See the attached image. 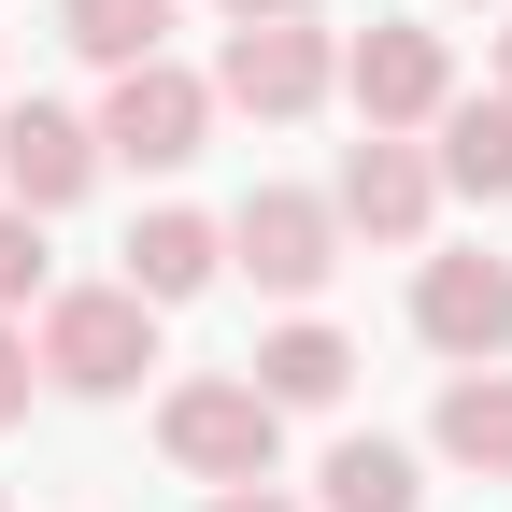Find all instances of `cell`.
Masks as SVG:
<instances>
[{
  "label": "cell",
  "instance_id": "obj_1",
  "mask_svg": "<svg viewBox=\"0 0 512 512\" xmlns=\"http://www.w3.org/2000/svg\"><path fill=\"white\" fill-rule=\"evenodd\" d=\"M157 441H171V470H200V484H271L285 413L256 399V370H185L157 399Z\"/></svg>",
  "mask_w": 512,
  "mask_h": 512
},
{
  "label": "cell",
  "instance_id": "obj_2",
  "mask_svg": "<svg viewBox=\"0 0 512 512\" xmlns=\"http://www.w3.org/2000/svg\"><path fill=\"white\" fill-rule=\"evenodd\" d=\"M143 370H157V299H143V285H72V299L43 313V384L128 399Z\"/></svg>",
  "mask_w": 512,
  "mask_h": 512
},
{
  "label": "cell",
  "instance_id": "obj_3",
  "mask_svg": "<svg viewBox=\"0 0 512 512\" xmlns=\"http://www.w3.org/2000/svg\"><path fill=\"white\" fill-rule=\"evenodd\" d=\"M200 128H214V86L171 72V57H143V72H114V100H100V157L185 171V157H200Z\"/></svg>",
  "mask_w": 512,
  "mask_h": 512
},
{
  "label": "cell",
  "instance_id": "obj_4",
  "mask_svg": "<svg viewBox=\"0 0 512 512\" xmlns=\"http://www.w3.org/2000/svg\"><path fill=\"white\" fill-rule=\"evenodd\" d=\"M228 256H242L271 299H313V285L342 271V214H328V200H299V185H256V200L228 214Z\"/></svg>",
  "mask_w": 512,
  "mask_h": 512
},
{
  "label": "cell",
  "instance_id": "obj_5",
  "mask_svg": "<svg viewBox=\"0 0 512 512\" xmlns=\"http://www.w3.org/2000/svg\"><path fill=\"white\" fill-rule=\"evenodd\" d=\"M413 328L456 356V370H498V356H512V256H427Z\"/></svg>",
  "mask_w": 512,
  "mask_h": 512
},
{
  "label": "cell",
  "instance_id": "obj_6",
  "mask_svg": "<svg viewBox=\"0 0 512 512\" xmlns=\"http://www.w3.org/2000/svg\"><path fill=\"white\" fill-rule=\"evenodd\" d=\"M328 86H342V43L313 29V15H299V29H228L214 100H242V114H271V128H285V114H313Z\"/></svg>",
  "mask_w": 512,
  "mask_h": 512
},
{
  "label": "cell",
  "instance_id": "obj_7",
  "mask_svg": "<svg viewBox=\"0 0 512 512\" xmlns=\"http://www.w3.org/2000/svg\"><path fill=\"white\" fill-rule=\"evenodd\" d=\"M0 185H15V214L86 200V185H100V114H57V100H29L15 128H0Z\"/></svg>",
  "mask_w": 512,
  "mask_h": 512
},
{
  "label": "cell",
  "instance_id": "obj_8",
  "mask_svg": "<svg viewBox=\"0 0 512 512\" xmlns=\"http://www.w3.org/2000/svg\"><path fill=\"white\" fill-rule=\"evenodd\" d=\"M342 86H356L370 128H427L441 100H456V57H441V29H370V43L342 57Z\"/></svg>",
  "mask_w": 512,
  "mask_h": 512
},
{
  "label": "cell",
  "instance_id": "obj_9",
  "mask_svg": "<svg viewBox=\"0 0 512 512\" xmlns=\"http://www.w3.org/2000/svg\"><path fill=\"white\" fill-rule=\"evenodd\" d=\"M427 200H441V171L399 143V128H370V143L342 157V200H328V214L370 228V242H427Z\"/></svg>",
  "mask_w": 512,
  "mask_h": 512
},
{
  "label": "cell",
  "instance_id": "obj_10",
  "mask_svg": "<svg viewBox=\"0 0 512 512\" xmlns=\"http://www.w3.org/2000/svg\"><path fill=\"white\" fill-rule=\"evenodd\" d=\"M214 271H228V228H214V214H143V228H128V285H143L157 313L200 299Z\"/></svg>",
  "mask_w": 512,
  "mask_h": 512
},
{
  "label": "cell",
  "instance_id": "obj_11",
  "mask_svg": "<svg viewBox=\"0 0 512 512\" xmlns=\"http://www.w3.org/2000/svg\"><path fill=\"white\" fill-rule=\"evenodd\" d=\"M342 384H356V342H342V328H313V313L256 342V399H271V413H328Z\"/></svg>",
  "mask_w": 512,
  "mask_h": 512
},
{
  "label": "cell",
  "instance_id": "obj_12",
  "mask_svg": "<svg viewBox=\"0 0 512 512\" xmlns=\"http://www.w3.org/2000/svg\"><path fill=\"white\" fill-rule=\"evenodd\" d=\"M427 128H441L427 171L456 185V200H512V86H498V100H441Z\"/></svg>",
  "mask_w": 512,
  "mask_h": 512
},
{
  "label": "cell",
  "instance_id": "obj_13",
  "mask_svg": "<svg viewBox=\"0 0 512 512\" xmlns=\"http://www.w3.org/2000/svg\"><path fill=\"white\" fill-rule=\"evenodd\" d=\"M427 441H441L456 470H498V484H512V370H456L441 413H427Z\"/></svg>",
  "mask_w": 512,
  "mask_h": 512
},
{
  "label": "cell",
  "instance_id": "obj_14",
  "mask_svg": "<svg viewBox=\"0 0 512 512\" xmlns=\"http://www.w3.org/2000/svg\"><path fill=\"white\" fill-rule=\"evenodd\" d=\"M57 29H72V57H100V72H143L171 43V0H57Z\"/></svg>",
  "mask_w": 512,
  "mask_h": 512
},
{
  "label": "cell",
  "instance_id": "obj_15",
  "mask_svg": "<svg viewBox=\"0 0 512 512\" xmlns=\"http://www.w3.org/2000/svg\"><path fill=\"white\" fill-rule=\"evenodd\" d=\"M328 512H427V470L399 441H342L328 456Z\"/></svg>",
  "mask_w": 512,
  "mask_h": 512
},
{
  "label": "cell",
  "instance_id": "obj_16",
  "mask_svg": "<svg viewBox=\"0 0 512 512\" xmlns=\"http://www.w3.org/2000/svg\"><path fill=\"white\" fill-rule=\"evenodd\" d=\"M43 285V214H0V313Z\"/></svg>",
  "mask_w": 512,
  "mask_h": 512
},
{
  "label": "cell",
  "instance_id": "obj_17",
  "mask_svg": "<svg viewBox=\"0 0 512 512\" xmlns=\"http://www.w3.org/2000/svg\"><path fill=\"white\" fill-rule=\"evenodd\" d=\"M29 370H43V356H29L15 328H0V427H15V413H29Z\"/></svg>",
  "mask_w": 512,
  "mask_h": 512
},
{
  "label": "cell",
  "instance_id": "obj_18",
  "mask_svg": "<svg viewBox=\"0 0 512 512\" xmlns=\"http://www.w3.org/2000/svg\"><path fill=\"white\" fill-rule=\"evenodd\" d=\"M214 15H228V29H299L313 0H214Z\"/></svg>",
  "mask_w": 512,
  "mask_h": 512
},
{
  "label": "cell",
  "instance_id": "obj_19",
  "mask_svg": "<svg viewBox=\"0 0 512 512\" xmlns=\"http://www.w3.org/2000/svg\"><path fill=\"white\" fill-rule=\"evenodd\" d=\"M214 512H299V498H271V484H214Z\"/></svg>",
  "mask_w": 512,
  "mask_h": 512
},
{
  "label": "cell",
  "instance_id": "obj_20",
  "mask_svg": "<svg viewBox=\"0 0 512 512\" xmlns=\"http://www.w3.org/2000/svg\"><path fill=\"white\" fill-rule=\"evenodd\" d=\"M498 86H512V29H498Z\"/></svg>",
  "mask_w": 512,
  "mask_h": 512
}]
</instances>
